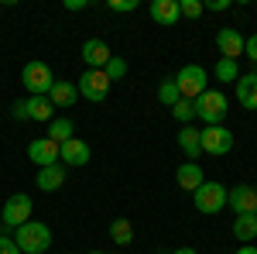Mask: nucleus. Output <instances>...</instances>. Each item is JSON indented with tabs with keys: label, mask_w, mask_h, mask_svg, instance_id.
Masks as SVG:
<instances>
[{
	"label": "nucleus",
	"mask_w": 257,
	"mask_h": 254,
	"mask_svg": "<svg viewBox=\"0 0 257 254\" xmlns=\"http://www.w3.org/2000/svg\"><path fill=\"white\" fill-rule=\"evenodd\" d=\"M86 254H103V251H86Z\"/></svg>",
	"instance_id": "36"
},
{
	"label": "nucleus",
	"mask_w": 257,
	"mask_h": 254,
	"mask_svg": "<svg viewBox=\"0 0 257 254\" xmlns=\"http://www.w3.org/2000/svg\"><path fill=\"white\" fill-rule=\"evenodd\" d=\"M31 210H35V203H31V196H28V193L7 196V203H4V227L18 230L21 223H28V220H31Z\"/></svg>",
	"instance_id": "7"
},
{
	"label": "nucleus",
	"mask_w": 257,
	"mask_h": 254,
	"mask_svg": "<svg viewBox=\"0 0 257 254\" xmlns=\"http://www.w3.org/2000/svg\"><path fill=\"white\" fill-rule=\"evenodd\" d=\"M106 76H110V82H117V79L127 76V62L120 59V55H110V62H106V69H103Z\"/></svg>",
	"instance_id": "27"
},
{
	"label": "nucleus",
	"mask_w": 257,
	"mask_h": 254,
	"mask_svg": "<svg viewBox=\"0 0 257 254\" xmlns=\"http://www.w3.org/2000/svg\"><path fill=\"white\" fill-rule=\"evenodd\" d=\"M202 11H213V14H219V11H230V0H209V4H202Z\"/></svg>",
	"instance_id": "32"
},
{
	"label": "nucleus",
	"mask_w": 257,
	"mask_h": 254,
	"mask_svg": "<svg viewBox=\"0 0 257 254\" xmlns=\"http://www.w3.org/2000/svg\"><path fill=\"white\" fill-rule=\"evenodd\" d=\"M14 244L21 247V254H45L52 247V230H48V223L28 220L14 230Z\"/></svg>",
	"instance_id": "1"
},
{
	"label": "nucleus",
	"mask_w": 257,
	"mask_h": 254,
	"mask_svg": "<svg viewBox=\"0 0 257 254\" xmlns=\"http://www.w3.org/2000/svg\"><path fill=\"white\" fill-rule=\"evenodd\" d=\"M172 254H196L192 247H178V251H172Z\"/></svg>",
	"instance_id": "35"
},
{
	"label": "nucleus",
	"mask_w": 257,
	"mask_h": 254,
	"mask_svg": "<svg viewBox=\"0 0 257 254\" xmlns=\"http://www.w3.org/2000/svg\"><path fill=\"white\" fill-rule=\"evenodd\" d=\"M213 76H216L219 82H237V79H240V65L233 59H219L216 69H213Z\"/></svg>",
	"instance_id": "24"
},
{
	"label": "nucleus",
	"mask_w": 257,
	"mask_h": 254,
	"mask_svg": "<svg viewBox=\"0 0 257 254\" xmlns=\"http://www.w3.org/2000/svg\"><path fill=\"white\" fill-rule=\"evenodd\" d=\"M59 161L69 168V165H86L89 161V144L82 137H69L65 144H59Z\"/></svg>",
	"instance_id": "13"
},
{
	"label": "nucleus",
	"mask_w": 257,
	"mask_h": 254,
	"mask_svg": "<svg viewBox=\"0 0 257 254\" xmlns=\"http://www.w3.org/2000/svg\"><path fill=\"white\" fill-rule=\"evenodd\" d=\"M148 14H151V21H155V24H165V28H172V24L182 18V11H178V0H151Z\"/></svg>",
	"instance_id": "14"
},
{
	"label": "nucleus",
	"mask_w": 257,
	"mask_h": 254,
	"mask_svg": "<svg viewBox=\"0 0 257 254\" xmlns=\"http://www.w3.org/2000/svg\"><path fill=\"white\" fill-rule=\"evenodd\" d=\"M206 79L209 76H206L202 65H196V62H192V65H182L178 76H175V86H178V93H182V100H199L206 90H209Z\"/></svg>",
	"instance_id": "4"
},
{
	"label": "nucleus",
	"mask_w": 257,
	"mask_h": 254,
	"mask_svg": "<svg viewBox=\"0 0 257 254\" xmlns=\"http://www.w3.org/2000/svg\"><path fill=\"white\" fill-rule=\"evenodd\" d=\"M35 182H38V189H45V193L62 189V186H65V165L59 161V165H45V168H38Z\"/></svg>",
	"instance_id": "15"
},
{
	"label": "nucleus",
	"mask_w": 257,
	"mask_h": 254,
	"mask_svg": "<svg viewBox=\"0 0 257 254\" xmlns=\"http://www.w3.org/2000/svg\"><path fill=\"white\" fill-rule=\"evenodd\" d=\"M178 100H182V93H178L175 79H165V82L158 86V103H165V107H175Z\"/></svg>",
	"instance_id": "26"
},
{
	"label": "nucleus",
	"mask_w": 257,
	"mask_h": 254,
	"mask_svg": "<svg viewBox=\"0 0 257 254\" xmlns=\"http://www.w3.org/2000/svg\"><path fill=\"white\" fill-rule=\"evenodd\" d=\"M226 186H219V182H202L196 193H192V203H196L199 213H219L223 206H226Z\"/></svg>",
	"instance_id": "6"
},
{
	"label": "nucleus",
	"mask_w": 257,
	"mask_h": 254,
	"mask_svg": "<svg viewBox=\"0 0 257 254\" xmlns=\"http://www.w3.org/2000/svg\"><path fill=\"white\" fill-rule=\"evenodd\" d=\"M216 48L223 59H233L237 62L243 55V35H240L237 28H219L216 31Z\"/></svg>",
	"instance_id": "11"
},
{
	"label": "nucleus",
	"mask_w": 257,
	"mask_h": 254,
	"mask_svg": "<svg viewBox=\"0 0 257 254\" xmlns=\"http://www.w3.org/2000/svg\"><path fill=\"white\" fill-rule=\"evenodd\" d=\"M0 254H21V247L14 244V237L0 234Z\"/></svg>",
	"instance_id": "30"
},
{
	"label": "nucleus",
	"mask_w": 257,
	"mask_h": 254,
	"mask_svg": "<svg viewBox=\"0 0 257 254\" xmlns=\"http://www.w3.org/2000/svg\"><path fill=\"white\" fill-rule=\"evenodd\" d=\"M178 148L185 151V158H189V161H196V158L202 155V144H199V131L192 127V124L178 131Z\"/></svg>",
	"instance_id": "20"
},
{
	"label": "nucleus",
	"mask_w": 257,
	"mask_h": 254,
	"mask_svg": "<svg viewBox=\"0 0 257 254\" xmlns=\"http://www.w3.org/2000/svg\"><path fill=\"white\" fill-rule=\"evenodd\" d=\"M237 103L257 114V72H247L237 79Z\"/></svg>",
	"instance_id": "18"
},
{
	"label": "nucleus",
	"mask_w": 257,
	"mask_h": 254,
	"mask_svg": "<svg viewBox=\"0 0 257 254\" xmlns=\"http://www.w3.org/2000/svg\"><path fill=\"white\" fill-rule=\"evenodd\" d=\"M89 0H65V11H86Z\"/></svg>",
	"instance_id": "33"
},
{
	"label": "nucleus",
	"mask_w": 257,
	"mask_h": 254,
	"mask_svg": "<svg viewBox=\"0 0 257 254\" xmlns=\"http://www.w3.org/2000/svg\"><path fill=\"white\" fill-rule=\"evenodd\" d=\"M243 52H247V59H250V62H257V35L243 38Z\"/></svg>",
	"instance_id": "31"
},
{
	"label": "nucleus",
	"mask_w": 257,
	"mask_h": 254,
	"mask_svg": "<svg viewBox=\"0 0 257 254\" xmlns=\"http://www.w3.org/2000/svg\"><path fill=\"white\" fill-rule=\"evenodd\" d=\"M226 206H230L237 216L254 213L257 210V189L254 186H237V189H230V193H226Z\"/></svg>",
	"instance_id": "10"
},
{
	"label": "nucleus",
	"mask_w": 257,
	"mask_h": 254,
	"mask_svg": "<svg viewBox=\"0 0 257 254\" xmlns=\"http://www.w3.org/2000/svg\"><path fill=\"white\" fill-rule=\"evenodd\" d=\"M175 182L182 186V189H185V193H196L199 186L206 182V176H202V165H196V161H185V165H178Z\"/></svg>",
	"instance_id": "16"
},
{
	"label": "nucleus",
	"mask_w": 257,
	"mask_h": 254,
	"mask_svg": "<svg viewBox=\"0 0 257 254\" xmlns=\"http://www.w3.org/2000/svg\"><path fill=\"white\" fill-rule=\"evenodd\" d=\"M21 82L28 86L31 97H48V90L55 86V72H52L48 62H28L21 69Z\"/></svg>",
	"instance_id": "3"
},
{
	"label": "nucleus",
	"mask_w": 257,
	"mask_h": 254,
	"mask_svg": "<svg viewBox=\"0 0 257 254\" xmlns=\"http://www.w3.org/2000/svg\"><path fill=\"white\" fill-rule=\"evenodd\" d=\"M233 237H237L240 244H250L257 237V216L254 213H243L233 220Z\"/></svg>",
	"instance_id": "21"
},
{
	"label": "nucleus",
	"mask_w": 257,
	"mask_h": 254,
	"mask_svg": "<svg viewBox=\"0 0 257 254\" xmlns=\"http://www.w3.org/2000/svg\"><path fill=\"white\" fill-rule=\"evenodd\" d=\"M237 254H257V247H250V244H243V247H240Z\"/></svg>",
	"instance_id": "34"
},
{
	"label": "nucleus",
	"mask_w": 257,
	"mask_h": 254,
	"mask_svg": "<svg viewBox=\"0 0 257 254\" xmlns=\"http://www.w3.org/2000/svg\"><path fill=\"white\" fill-rule=\"evenodd\" d=\"M199 144H202L206 155L219 158V155H226V151L233 148V131L223 127V124H219V127H202V131H199Z\"/></svg>",
	"instance_id": "8"
},
{
	"label": "nucleus",
	"mask_w": 257,
	"mask_h": 254,
	"mask_svg": "<svg viewBox=\"0 0 257 254\" xmlns=\"http://www.w3.org/2000/svg\"><path fill=\"white\" fill-rule=\"evenodd\" d=\"M172 117H175L182 127H189L192 117H196V100H178L175 107H172Z\"/></svg>",
	"instance_id": "25"
},
{
	"label": "nucleus",
	"mask_w": 257,
	"mask_h": 254,
	"mask_svg": "<svg viewBox=\"0 0 257 254\" xmlns=\"http://www.w3.org/2000/svg\"><path fill=\"white\" fill-rule=\"evenodd\" d=\"M106 7L113 14H131V11H138V0H106Z\"/></svg>",
	"instance_id": "29"
},
{
	"label": "nucleus",
	"mask_w": 257,
	"mask_h": 254,
	"mask_svg": "<svg viewBox=\"0 0 257 254\" xmlns=\"http://www.w3.org/2000/svg\"><path fill=\"white\" fill-rule=\"evenodd\" d=\"M110 240H113V244H120V247H127V244L134 240V227H131V220L117 216V220L110 223Z\"/></svg>",
	"instance_id": "23"
},
{
	"label": "nucleus",
	"mask_w": 257,
	"mask_h": 254,
	"mask_svg": "<svg viewBox=\"0 0 257 254\" xmlns=\"http://www.w3.org/2000/svg\"><path fill=\"white\" fill-rule=\"evenodd\" d=\"M230 103H226V97L219 93V90H206L202 97L196 100V117L199 120H206V127H219L223 120H226V110Z\"/></svg>",
	"instance_id": "2"
},
{
	"label": "nucleus",
	"mask_w": 257,
	"mask_h": 254,
	"mask_svg": "<svg viewBox=\"0 0 257 254\" xmlns=\"http://www.w3.org/2000/svg\"><path fill=\"white\" fill-rule=\"evenodd\" d=\"M254 216H257V210H254Z\"/></svg>",
	"instance_id": "37"
},
{
	"label": "nucleus",
	"mask_w": 257,
	"mask_h": 254,
	"mask_svg": "<svg viewBox=\"0 0 257 254\" xmlns=\"http://www.w3.org/2000/svg\"><path fill=\"white\" fill-rule=\"evenodd\" d=\"M24 110H28V120H38V124H52V117H55V107L48 97H28Z\"/></svg>",
	"instance_id": "17"
},
{
	"label": "nucleus",
	"mask_w": 257,
	"mask_h": 254,
	"mask_svg": "<svg viewBox=\"0 0 257 254\" xmlns=\"http://www.w3.org/2000/svg\"><path fill=\"white\" fill-rule=\"evenodd\" d=\"M28 158L45 168V165H59V144L52 141V137H35L31 144H28Z\"/></svg>",
	"instance_id": "9"
},
{
	"label": "nucleus",
	"mask_w": 257,
	"mask_h": 254,
	"mask_svg": "<svg viewBox=\"0 0 257 254\" xmlns=\"http://www.w3.org/2000/svg\"><path fill=\"white\" fill-rule=\"evenodd\" d=\"M76 90H79L82 100H89V103H103V100L110 97V76H106L103 69H86L82 79L76 82Z\"/></svg>",
	"instance_id": "5"
},
{
	"label": "nucleus",
	"mask_w": 257,
	"mask_h": 254,
	"mask_svg": "<svg viewBox=\"0 0 257 254\" xmlns=\"http://www.w3.org/2000/svg\"><path fill=\"white\" fill-rule=\"evenodd\" d=\"M82 62H86V69H106V62H110V45L103 38H86L82 41Z\"/></svg>",
	"instance_id": "12"
},
{
	"label": "nucleus",
	"mask_w": 257,
	"mask_h": 254,
	"mask_svg": "<svg viewBox=\"0 0 257 254\" xmlns=\"http://www.w3.org/2000/svg\"><path fill=\"white\" fill-rule=\"evenodd\" d=\"M178 11H182V18H202V4L199 0H178Z\"/></svg>",
	"instance_id": "28"
},
{
	"label": "nucleus",
	"mask_w": 257,
	"mask_h": 254,
	"mask_svg": "<svg viewBox=\"0 0 257 254\" xmlns=\"http://www.w3.org/2000/svg\"><path fill=\"white\" fill-rule=\"evenodd\" d=\"M48 100H52V107H72L79 100V90H76V82L55 79V86L48 90Z\"/></svg>",
	"instance_id": "19"
},
{
	"label": "nucleus",
	"mask_w": 257,
	"mask_h": 254,
	"mask_svg": "<svg viewBox=\"0 0 257 254\" xmlns=\"http://www.w3.org/2000/svg\"><path fill=\"white\" fill-rule=\"evenodd\" d=\"M48 137H52L55 144H65L69 137H76L72 120H69V117H52V124H48Z\"/></svg>",
	"instance_id": "22"
}]
</instances>
